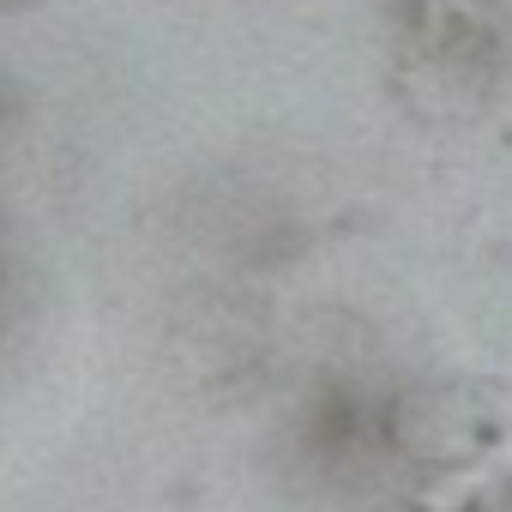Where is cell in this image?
Wrapping results in <instances>:
<instances>
[{
	"mask_svg": "<svg viewBox=\"0 0 512 512\" xmlns=\"http://www.w3.org/2000/svg\"><path fill=\"white\" fill-rule=\"evenodd\" d=\"M0 7H25V0H0Z\"/></svg>",
	"mask_w": 512,
	"mask_h": 512,
	"instance_id": "cell-2",
	"label": "cell"
},
{
	"mask_svg": "<svg viewBox=\"0 0 512 512\" xmlns=\"http://www.w3.org/2000/svg\"><path fill=\"white\" fill-rule=\"evenodd\" d=\"M470 512H512V500H482V506H470Z\"/></svg>",
	"mask_w": 512,
	"mask_h": 512,
	"instance_id": "cell-1",
	"label": "cell"
}]
</instances>
